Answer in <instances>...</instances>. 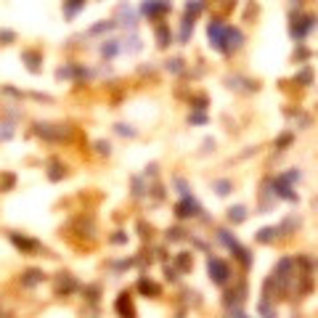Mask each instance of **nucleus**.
<instances>
[{
	"mask_svg": "<svg viewBox=\"0 0 318 318\" xmlns=\"http://www.w3.org/2000/svg\"><path fill=\"white\" fill-rule=\"evenodd\" d=\"M225 35H228V30H225L220 21H212V24H209V40H212L215 48L225 50V45H223V43H225Z\"/></svg>",
	"mask_w": 318,
	"mask_h": 318,
	"instance_id": "obj_1",
	"label": "nucleus"
},
{
	"mask_svg": "<svg viewBox=\"0 0 318 318\" xmlns=\"http://www.w3.org/2000/svg\"><path fill=\"white\" fill-rule=\"evenodd\" d=\"M209 273H212V278H215L218 284H223L225 276H228V268H225L220 260H209Z\"/></svg>",
	"mask_w": 318,
	"mask_h": 318,
	"instance_id": "obj_2",
	"label": "nucleus"
},
{
	"mask_svg": "<svg viewBox=\"0 0 318 318\" xmlns=\"http://www.w3.org/2000/svg\"><path fill=\"white\" fill-rule=\"evenodd\" d=\"M143 11H146V14H159V11H162V5L154 3V0H151V3L146 0V3H143Z\"/></svg>",
	"mask_w": 318,
	"mask_h": 318,
	"instance_id": "obj_3",
	"label": "nucleus"
},
{
	"mask_svg": "<svg viewBox=\"0 0 318 318\" xmlns=\"http://www.w3.org/2000/svg\"><path fill=\"white\" fill-rule=\"evenodd\" d=\"M231 220H236V223H238V220H244V209H241V207L231 209Z\"/></svg>",
	"mask_w": 318,
	"mask_h": 318,
	"instance_id": "obj_4",
	"label": "nucleus"
}]
</instances>
